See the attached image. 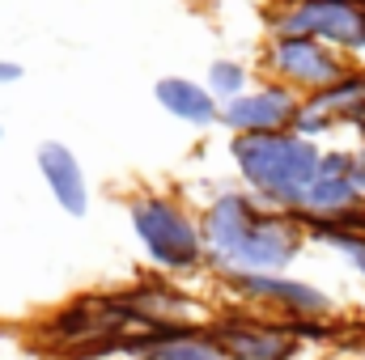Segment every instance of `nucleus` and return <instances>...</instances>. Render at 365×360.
<instances>
[{"label": "nucleus", "instance_id": "obj_1", "mask_svg": "<svg viewBox=\"0 0 365 360\" xmlns=\"http://www.w3.org/2000/svg\"><path fill=\"white\" fill-rule=\"evenodd\" d=\"M200 233L208 250V271L225 275H264L289 271L310 246L293 212H276L247 186H225L200 208Z\"/></svg>", "mask_w": 365, "mask_h": 360}, {"label": "nucleus", "instance_id": "obj_3", "mask_svg": "<svg viewBox=\"0 0 365 360\" xmlns=\"http://www.w3.org/2000/svg\"><path fill=\"white\" fill-rule=\"evenodd\" d=\"M128 221L149 255V263L162 275H195L208 271V250L200 233V216L166 191H140L128 199Z\"/></svg>", "mask_w": 365, "mask_h": 360}, {"label": "nucleus", "instance_id": "obj_19", "mask_svg": "<svg viewBox=\"0 0 365 360\" xmlns=\"http://www.w3.org/2000/svg\"><path fill=\"white\" fill-rule=\"evenodd\" d=\"M361 4H365V0H361Z\"/></svg>", "mask_w": 365, "mask_h": 360}, {"label": "nucleus", "instance_id": "obj_15", "mask_svg": "<svg viewBox=\"0 0 365 360\" xmlns=\"http://www.w3.org/2000/svg\"><path fill=\"white\" fill-rule=\"evenodd\" d=\"M17 81H21V64L0 55V85H17Z\"/></svg>", "mask_w": 365, "mask_h": 360}, {"label": "nucleus", "instance_id": "obj_12", "mask_svg": "<svg viewBox=\"0 0 365 360\" xmlns=\"http://www.w3.org/2000/svg\"><path fill=\"white\" fill-rule=\"evenodd\" d=\"M140 360H225L221 348L208 339L204 322H179V327H153V344Z\"/></svg>", "mask_w": 365, "mask_h": 360}, {"label": "nucleus", "instance_id": "obj_18", "mask_svg": "<svg viewBox=\"0 0 365 360\" xmlns=\"http://www.w3.org/2000/svg\"><path fill=\"white\" fill-rule=\"evenodd\" d=\"M0 136H4V127H0Z\"/></svg>", "mask_w": 365, "mask_h": 360}, {"label": "nucleus", "instance_id": "obj_10", "mask_svg": "<svg viewBox=\"0 0 365 360\" xmlns=\"http://www.w3.org/2000/svg\"><path fill=\"white\" fill-rule=\"evenodd\" d=\"M34 166H38V174H43L51 199H56V208H60L64 216L81 221V216L90 212V179H86L77 153H73L64 140H43L38 153H34Z\"/></svg>", "mask_w": 365, "mask_h": 360}, {"label": "nucleus", "instance_id": "obj_11", "mask_svg": "<svg viewBox=\"0 0 365 360\" xmlns=\"http://www.w3.org/2000/svg\"><path fill=\"white\" fill-rule=\"evenodd\" d=\"M153 97H158V106L170 115V119H179L187 127H217L221 123V102L208 93L204 81H195V77H162L158 85H153Z\"/></svg>", "mask_w": 365, "mask_h": 360}, {"label": "nucleus", "instance_id": "obj_2", "mask_svg": "<svg viewBox=\"0 0 365 360\" xmlns=\"http://www.w3.org/2000/svg\"><path fill=\"white\" fill-rule=\"evenodd\" d=\"M230 162L238 182L276 212H297L310 182L319 179L323 144L297 132H268V136H230Z\"/></svg>", "mask_w": 365, "mask_h": 360}, {"label": "nucleus", "instance_id": "obj_16", "mask_svg": "<svg viewBox=\"0 0 365 360\" xmlns=\"http://www.w3.org/2000/svg\"><path fill=\"white\" fill-rule=\"evenodd\" d=\"M353 132H357V140H361V149H365V123H357Z\"/></svg>", "mask_w": 365, "mask_h": 360}, {"label": "nucleus", "instance_id": "obj_5", "mask_svg": "<svg viewBox=\"0 0 365 360\" xmlns=\"http://www.w3.org/2000/svg\"><path fill=\"white\" fill-rule=\"evenodd\" d=\"M204 331L221 348L225 360H302L306 356V344L293 335V327L284 318H272V314L238 305V301L217 309V314H208Z\"/></svg>", "mask_w": 365, "mask_h": 360}, {"label": "nucleus", "instance_id": "obj_8", "mask_svg": "<svg viewBox=\"0 0 365 360\" xmlns=\"http://www.w3.org/2000/svg\"><path fill=\"white\" fill-rule=\"evenodd\" d=\"M357 123H365V64H353L331 90L314 93V97H302L293 132L319 144L336 127H357Z\"/></svg>", "mask_w": 365, "mask_h": 360}, {"label": "nucleus", "instance_id": "obj_4", "mask_svg": "<svg viewBox=\"0 0 365 360\" xmlns=\"http://www.w3.org/2000/svg\"><path fill=\"white\" fill-rule=\"evenodd\" d=\"M268 38H314L349 60L365 55V4L361 0H268Z\"/></svg>", "mask_w": 365, "mask_h": 360}, {"label": "nucleus", "instance_id": "obj_9", "mask_svg": "<svg viewBox=\"0 0 365 360\" xmlns=\"http://www.w3.org/2000/svg\"><path fill=\"white\" fill-rule=\"evenodd\" d=\"M302 110V97L276 81H259L242 97L221 106V127L230 136H268V132H293V119Z\"/></svg>", "mask_w": 365, "mask_h": 360}, {"label": "nucleus", "instance_id": "obj_7", "mask_svg": "<svg viewBox=\"0 0 365 360\" xmlns=\"http://www.w3.org/2000/svg\"><path fill=\"white\" fill-rule=\"evenodd\" d=\"M357 60L314 43V38H268L259 51V73L264 81H276L297 97H314V93L331 90Z\"/></svg>", "mask_w": 365, "mask_h": 360}, {"label": "nucleus", "instance_id": "obj_6", "mask_svg": "<svg viewBox=\"0 0 365 360\" xmlns=\"http://www.w3.org/2000/svg\"><path fill=\"white\" fill-rule=\"evenodd\" d=\"M221 288L251 309H264L284 322L302 318H336V297L319 288L314 280H302L293 271H264V275H225Z\"/></svg>", "mask_w": 365, "mask_h": 360}, {"label": "nucleus", "instance_id": "obj_14", "mask_svg": "<svg viewBox=\"0 0 365 360\" xmlns=\"http://www.w3.org/2000/svg\"><path fill=\"white\" fill-rule=\"evenodd\" d=\"M331 250L349 263V268L361 275V284H365V238H340V242H331Z\"/></svg>", "mask_w": 365, "mask_h": 360}, {"label": "nucleus", "instance_id": "obj_17", "mask_svg": "<svg viewBox=\"0 0 365 360\" xmlns=\"http://www.w3.org/2000/svg\"><path fill=\"white\" fill-rule=\"evenodd\" d=\"M344 360H365V356H344Z\"/></svg>", "mask_w": 365, "mask_h": 360}, {"label": "nucleus", "instance_id": "obj_13", "mask_svg": "<svg viewBox=\"0 0 365 360\" xmlns=\"http://www.w3.org/2000/svg\"><path fill=\"white\" fill-rule=\"evenodd\" d=\"M204 85L208 93L225 106V102H234V97H242V93L251 90L255 81H251V68L242 64V60H234V55H221V60H212L208 64V73H204Z\"/></svg>", "mask_w": 365, "mask_h": 360}]
</instances>
